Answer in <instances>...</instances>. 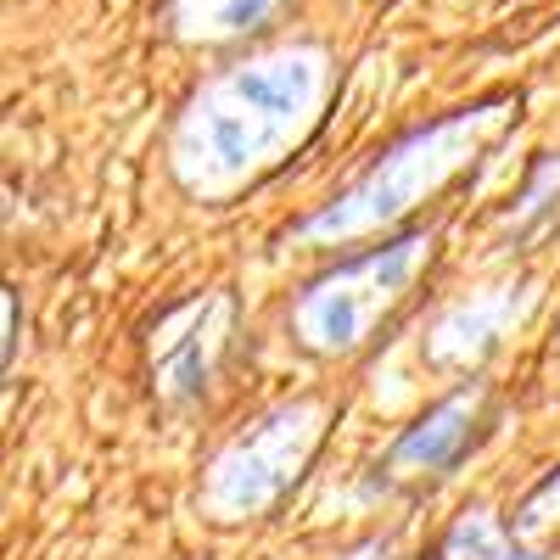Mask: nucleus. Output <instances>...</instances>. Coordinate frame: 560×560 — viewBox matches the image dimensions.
<instances>
[]
</instances>
